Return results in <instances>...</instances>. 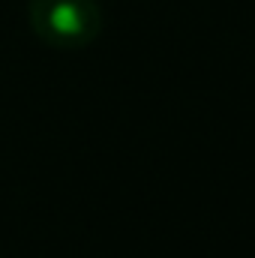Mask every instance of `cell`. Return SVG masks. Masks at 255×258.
<instances>
[{
    "label": "cell",
    "instance_id": "obj_1",
    "mask_svg": "<svg viewBox=\"0 0 255 258\" xmlns=\"http://www.w3.org/2000/svg\"><path fill=\"white\" fill-rule=\"evenodd\" d=\"M27 21L39 42L57 51H78L99 39L102 6L99 0H30Z\"/></svg>",
    "mask_w": 255,
    "mask_h": 258
}]
</instances>
